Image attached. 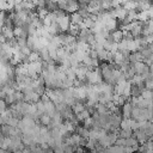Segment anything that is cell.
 Returning <instances> with one entry per match:
<instances>
[{
	"instance_id": "cell-14",
	"label": "cell",
	"mask_w": 153,
	"mask_h": 153,
	"mask_svg": "<svg viewBox=\"0 0 153 153\" xmlns=\"http://www.w3.org/2000/svg\"><path fill=\"white\" fill-rule=\"evenodd\" d=\"M152 4L148 3V1H139L138 3V10L139 12H142V11H148L151 9Z\"/></svg>"
},
{
	"instance_id": "cell-19",
	"label": "cell",
	"mask_w": 153,
	"mask_h": 153,
	"mask_svg": "<svg viewBox=\"0 0 153 153\" xmlns=\"http://www.w3.org/2000/svg\"><path fill=\"white\" fill-rule=\"evenodd\" d=\"M140 112H141V109H140V108H138V107L133 108V110H132V119L135 120V121H138V119H139V116H140Z\"/></svg>"
},
{
	"instance_id": "cell-20",
	"label": "cell",
	"mask_w": 153,
	"mask_h": 153,
	"mask_svg": "<svg viewBox=\"0 0 153 153\" xmlns=\"http://www.w3.org/2000/svg\"><path fill=\"white\" fill-rule=\"evenodd\" d=\"M97 145H98V141H97V140L89 139V141H87V145H86V148H87V149H91V151H93L96 147H97Z\"/></svg>"
},
{
	"instance_id": "cell-31",
	"label": "cell",
	"mask_w": 153,
	"mask_h": 153,
	"mask_svg": "<svg viewBox=\"0 0 153 153\" xmlns=\"http://www.w3.org/2000/svg\"><path fill=\"white\" fill-rule=\"evenodd\" d=\"M140 53H141V54L144 55V57H145L146 60H147V59H149V57H151L152 55H153V54H152V51H151V50H149L148 48H146V49H142V50H141Z\"/></svg>"
},
{
	"instance_id": "cell-28",
	"label": "cell",
	"mask_w": 153,
	"mask_h": 153,
	"mask_svg": "<svg viewBox=\"0 0 153 153\" xmlns=\"http://www.w3.org/2000/svg\"><path fill=\"white\" fill-rule=\"evenodd\" d=\"M135 145H140L139 141L137 140V138H134V137H133V138H130V139L127 140V146H128V147H134Z\"/></svg>"
},
{
	"instance_id": "cell-7",
	"label": "cell",
	"mask_w": 153,
	"mask_h": 153,
	"mask_svg": "<svg viewBox=\"0 0 153 153\" xmlns=\"http://www.w3.org/2000/svg\"><path fill=\"white\" fill-rule=\"evenodd\" d=\"M117 26H119V23L116 19H109V21L105 23V28L109 32H114L117 30Z\"/></svg>"
},
{
	"instance_id": "cell-3",
	"label": "cell",
	"mask_w": 153,
	"mask_h": 153,
	"mask_svg": "<svg viewBox=\"0 0 153 153\" xmlns=\"http://www.w3.org/2000/svg\"><path fill=\"white\" fill-rule=\"evenodd\" d=\"M79 10H80V4L79 3L72 1V0H67V9H66L67 13L73 14V13L79 12Z\"/></svg>"
},
{
	"instance_id": "cell-5",
	"label": "cell",
	"mask_w": 153,
	"mask_h": 153,
	"mask_svg": "<svg viewBox=\"0 0 153 153\" xmlns=\"http://www.w3.org/2000/svg\"><path fill=\"white\" fill-rule=\"evenodd\" d=\"M132 110H133V105L130 104V102H127V103L122 107V119H123V120H129V119H132Z\"/></svg>"
},
{
	"instance_id": "cell-15",
	"label": "cell",
	"mask_w": 153,
	"mask_h": 153,
	"mask_svg": "<svg viewBox=\"0 0 153 153\" xmlns=\"http://www.w3.org/2000/svg\"><path fill=\"white\" fill-rule=\"evenodd\" d=\"M69 35L74 36V37H78L79 34H80V28L79 25H75V24H71V28H69V31H68Z\"/></svg>"
},
{
	"instance_id": "cell-36",
	"label": "cell",
	"mask_w": 153,
	"mask_h": 153,
	"mask_svg": "<svg viewBox=\"0 0 153 153\" xmlns=\"http://www.w3.org/2000/svg\"><path fill=\"white\" fill-rule=\"evenodd\" d=\"M89 55L91 56V59H98V53L94 49H91V50L89 51Z\"/></svg>"
},
{
	"instance_id": "cell-37",
	"label": "cell",
	"mask_w": 153,
	"mask_h": 153,
	"mask_svg": "<svg viewBox=\"0 0 153 153\" xmlns=\"http://www.w3.org/2000/svg\"><path fill=\"white\" fill-rule=\"evenodd\" d=\"M124 151H126V153H134V149H133V147H126L124 148Z\"/></svg>"
},
{
	"instance_id": "cell-1",
	"label": "cell",
	"mask_w": 153,
	"mask_h": 153,
	"mask_svg": "<svg viewBox=\"0 0 153 153\" xmlns=\"http://www.w3.org/2000/svg\"><path fill=\"white\" fill-rule=\"evenodd\" d=\"M99 67H101V71H102V75H103L104 82L112 85V86L116 85V82H115L114 76H112V69L109 67V64H102Z\"/></svg>"
},
{
	"instance_id": "cell-12",
	"label": "cell",
	"mask_w": 153,
	"mask_h": 153,
	"mask_svg": "<svg viewBox=\"0 0 153 153\" xmlns=\"http://www.w3.org/2000/svg\"><path fill=\"white\" fill-rule=\"evenodd\" d=\"M1 34L5 35V37L7 38V41L13 40V38H14V34H13V29H12V28L3 26V28H1Z\"/></svg>"
},
{
	"instance_id": "cell-21",
	"label": "cell",
	"mask_w": 153,
	"mask_h": 153,
	"mask_svg": "<svg viewBox=\"0 0 153 153\" xmlns=\"http://www.w3.org/2000/svg\"><path fill=\"white\" fill-rule=\"evenodd\" d=\"M84 24H85V26H86L89 30H91L92 28H94V25H96V22H93L92 19L89 17V18H85V19H84Z\"/></svg>"
},
{
	"instance_id": "cell-26",
	"label": "cell",
	"mask_w": 153,
	"mask_h": 153,
	"mask_svg": "<svg viewBox=\"0 0 153 153\" xmlns=\"http://www.w3.org/2000/svg\"><path fill=\"white\" fill-rule=\"evenodd\" d=\"M108 55H109V51H107L105 49H103V50H101L98 53V59L103 60V61H107L108 60Z\"/></svg>"
},
{
	"instance_id": "cell-30",
	"label": "cell",
	"mask_w": 153,
	"mask_h": 153,
	"mask_svg": "<svg viewBox=\"0 0 153 153\" xmlns=\"http://www.w3.org/2000/svg\"><path fill=\"white\" fill-rule=\"evenodd\" d=\"M66 75H67V78H68V79H71V80H73V82L76 79V74H75V73H74L71 68H69V69H67Z\"/></svg>"
},
{
	"instance_id": "cell-33",
	"label": "cell",
	"mask_w": 153,
	"mask_h": 153,
	"mask_svg": "<svg viewBox=\"0 0 153 153\" xmlns=\"http://www.w3.org/2000/svg\"><path fill=\"white\" fill-rule=\"evenodd\" d=\"M83 64H84L85 66H87V67H91V64H92V59H91V56H90L89 54H87V55L85 56V59H84Z\"/></svg>"
},
{
	"instance_id": "cell-32",
	"label": "cell",
	"mask_w": 153,
	"mask_h": 153,
	"mask_svg": "<svg viewBox=\"0 0 153 153\" xmlns=\"http://www.w3.org/2000/svg\"><path fill=\"white\" fill-rule=\"evenodd\" d=\"M115 145L120 146V147H127V140H126V139H122V138H119Z\"/></svg>"
},
{
	"instance_id": "cell-11",
	"label": "cell",
	"mask_w": 153,
	"mask_h": 153,
	"mask_svg": "<svg viewBox=\"0 0 153 153\" xmlns=\"http://www.w3.org/2000/svg\"><path fill=\"white\" fill-rule=\"evenodd\" d=\"M75 133H78L83 139H87V140L90 139V130L86 129L84 126H82V127H76V132H75Z\"/></svg>"
},
{
	"instance_id": "cell-35",
	"label": "cell",
	"mask_w": 153,
	"mask_h": 153,
	"mask_svg": "<svg viewBox=\"0 0 153 153\" xmlns=\"http://www.w3.org/2000/svg\"><path fill=\"white\" fill-rule=\"evenodd\" d=\"M21 51H22V53H23L25 56H30V54L32 53V50H31V49H30L28 46H26V47H23V48H21Z\"/></svg>"
},
{
	"instance_id": "cell-38",
	"label": "cell",
	"mask_w": 153,
	"mask_h": 153,
	"mask_svg": "<svg viewBox=\"0 0 153 153\" xmlns=\"http://www.w3.org/2000/svg\"><path fill=\"white\" fill-rule=\"evenodd\" d=\"M149 73L153 75V65H151V66H149Z\"/></svg>"
},
{
	"instance_id": "cell-4",
	"label": "cell",
	"mask_w": 153,
	"mask_h": 153,
	"mask_svg": "<svg viewBox=\"0 0 153 153\" xmlns=\"http://www.w3.org/2000/svg\"><path fill=\"white\" fill-rule=\"evenodd\" d=\"M133 137L137 138V140L139 141L140 145H144V144H146V142L148 141L147 134H146L144 130H141V129H139V130H137V132H134V133H133Z\"/></svg>"
},
{
	"instance_id": "cell-16",
	"label": "cell",
	"mask_w": 153,
	"mask_h": 153,
	"mask_svg": "<svg viewBox=\"0 0 153 153\" xmlns=\"http://www.w3.org/2000/svg\"><path fill=\"white\" fill-rule=\"evenodd\" d=\"M40 122L42 123V126H46V127H49L50 123H51V117L49 116L48 114H43L41 119H40Z\"/></svg>"
},
{
	"instance_id": "cell-18",
	"label": "cell",
	"mask_w": 153,
	"mask_h": 153,
	"mask_svg": "<svg viewBox=\"0 0 153 153\" xmlns=\"http://www.w3.org/2000/svg\"><path fill=\"white\" fill-rule=\"evenodd\" d=\"M133 130H120V138H122V139H126V140H128V139H130V138H133Z\"/></svg>"
},
{
	"instance_id": "cell-34",
	"label": "cell",
	"mask_w": 153,
	"mask_h": 153,
	"mask_svg": "<svg viewBox=\"0 0 153 153\" xmlns=\"http://www.w3.org/2000/svg\"><path fill=\"white\" fill-rule=\"evenodd\" d=\"M7 109H9V108H7L6 102H5L4 99H1V102H0V111H1V114L6 112V110H7Z\"/></svg>"
},
{
	"instance_id": "cell-22",
	"label": "cell",
	"mask_w": 153,
	"mask_h": 153,
	"mask_svg": "<svg viewBox=\"0 0 153 153\" xmlns=\"http://www.w3.org/2000/svg\"><path fill=\"white\" fill-rule=\"evenodd\" d=\"M23 32H24L23 28H21V26H13V34H14V37H16V38L22 37Z\"/></svg>"
},
{
	"instance_id": "cell-13",
	"label": "cell",
	"mask_w": 153,
	"mask_h": 153,
	"mask_svg": "<svg viewBox=\"0 0 153 153\" xmlns=\"http://www.w3.org/2000/svg\"><path fill=\"white\" fill-rule=\"evenodd\" d=\"M92 116V115L90 114V111L86 109V110H84L82 114H78V115H76V120H78L79 122H84L85 120H87L89 117H91Z\"/></svg>"
},
{
	"instance_id": "cell-24",
	"label": "cell",
	"mask_w": 153,
	"mask_h": 153,
	"mask_svg": "<svg viewBox=\"0 0 153 153\" xmlns=\"http://www.w3.org/2000/svg\"><path fill=\"white\" fill-rule=\"evenodd\" d=\"M120 129H122V130H132V129H130L129 120H122L121 126H120Z\"/></svg>"
},
{
	"instance_id": "cell-43",
	"label": "cell",
	"mask_w": 153,
	"mask_h": 153,
	"mask_svg": "<svg viewBox=\"0 0 153 153\" xmlns=\"http://www.w3.org/2000/svg\"><path fill=\"white\" fill-rule=\"evenodd\" d=\"M152 99H153V96H152Z\"/></svg>"
},
{
	"instance_id": "cell-29",
	"label": "cell",
	"mask_w": 153,
	"mask_h": 153,
	"mask_svg": "<svg viewBox=\"0 0 153 153\" xmlns=\"http://www.w3.org/2000/svg\"><path fill=\"white\" fill-rule=\"evenodd\" d=\"M4 101L6 102L7 105H12V104L16 103V98H14V96H13V94H11V96H6V98H5Z\"/></svg>"
},
{
	"instance_id": "cell-25",
	"label": "cell",
	"mask_w": 153,
	"mask_h": 153,
	"mask_svg": "<svg viewBox=\"0 0 153 153\" xmlns=\"http://www.w3.org/2000/svg\"><path fill=\"white\" fill-rule=\"evenodd\" d=\"M152 96H153V91L147 90V89L141 93V97H142L144 99H152Z\"/></svg>"
},
{
	"instance_id": "cell-42",
	"label": "cell",
	"mask_w": 153,
	"mask_h": 153,
	"mask_svg": "<svg viewBox=\"0 0 153 153\" xmlns=\"http://www.w3.org/2000/svg\"><path fill=\"white\" fill-rule=\"evenodd\" d=\"M151 151H152V153H153V148H152V149H151Z\"/></svg>"
},
{
	"instance_id": "cell-2",
	"label": "cell",
	"mask_w": 153,
	"mask_h": 153,
	"mask_svg": "<svg viewBox=\"0 0 153 153\" xmlns=\"http://www.w3.org/2000/svg\"><path fill=\"white\" fill-rule=\"evenodd\" d=\"M57 24H59L60 26V30H61V34H65V32H68L69 31V28H71V17L67 14L66 17L64 18H60V19H57Z\"/></svg>"
},
{
	"instance_id": "cell-27",
	"label": "cell",
	"mask_w": 153,
	"mask_h": 153,
	"mask_svg": "<svg viewBox=\"0 0 153 153\" xmlns=\"http://www.w3.org/2000/svg\"><path fill=\"white\" fill-rule=\"evenodd\" d=\"M36 107H37V110L40 111L42 115L46 114V105H44V103H43L42 101H40L38 103H36Z\"/></svg>"
},
{
	"instance_id": "cell-10",
	"label": "cell",
	"mask_w": 153,
	"mask_h": 153,
	"mask_svg": "<svg viewBox=\"0 0 153 153\" xmlns=\"http://www.w3.org/2000/svg\"><path fill=\"white\" fill-rule=\"evenodd\" d=\"M111 36H112V38H114L115 43H120V42L123 40V38H124V32H123L122 30H116V31L111 32Z\"/></svg>"
},
{
	"instance_id": "cell-17",
	"label": "cell",
	"mask_w": 153,
	"mask_h": 153,
	"mask_svg": "<svg viewBox=\"0 0 153 153\" xmlns=\"http://www.w3.org/2000/svg\"><path fill=\"white\" fill-rule=\"evenodd\" d=\"M146 64L145 62H135L134 64V67H135V71H137V74H142L144 73V71H145V68H146Z\"/></svg>"
},
{
	"instance_id": "cell-23",
	"label": "cell",
	"mask_w": 153,
	"mask_h": 153,
	"mask_svg": "<svg viewBox=\"0 0 153 153\" xmlns=\"http://www.w3.org/2000/svg\"><path fill=\"white\" fill-rule=\"evenodd\" d=\"M101 7H102V10H104V11H110V10L112 9L111 1H108V0H105V1H101Z\"/></svg>"
},
{
	"instance_id": "cell-8",
	"label": "cell",
	"mask_w": 153,
	"mask_h": 153,
	"mask_svg": "<svg viewBox=\"0 0 153 153\" xmlns=\"http://www.w3.org/2000/svg\"><path fill=\"white\" fill-rule=\"evenodd\" d=\"M72 110L75 115L78 114H82L84 110H86V103H82V102H76L73 107H72Z\"/></svg>"
},
{
	"instance_id": "cell-9",
	"label": "cell",
	"mask_w": 153,
	"mask_h": 153,
	"mask_svg": "<svg viewBox=\"0 0 153 153\" xmlns=\"http://www.w3.org/2000/svg\"><path fill=\"white\" fill-rule=\"evenodd\" d=\"M71 17V22L72 24H75V25H80L83 22H84V18L79 14V12H76V13H73V14H69Z\"/></svg>"
},
{
	"instance_id": "cell-40",
	"label": "cell",
	"mask_w": 153,
	"mask_h": 153,
	"mask_svg": "<svg viewBox=\"0 0 153 153\" xmlns=\"http://www.w3.org/2000/svg\"><path fill=\"white\" fill-rule=\"evenodd\" d=\"M14 153H23V152H22V151H16Z\"/></svg>"
},
{
	"instance_id": "cell-39",
	"label": "cell",
	"mask_w": 153,
	"mask_h": 153,
	"mask_svg": "<svg viewBox=\"0 0 153 153\" xmlns=\"http://www.w3.org/2000/svg\"><path fill=\"white\" fill-rule=\"evenodd\" d=\"M151 90L153 91V80H152V83H151Z\"/></svg>"
},
{
	"instance_id": "cell-41",
	"label": "cell",
	"mask_w": 153,
	"mask_h": 153,
	"mask_svg": "<svg viewBox=\"0 0 153 153\" xmlns=\"http://www.w3.org/2000/svg\"><path fill=\"white\" fill-rule=\"evenodd\" d=\"M149 122H151V123H152V124H153V117H152V120H151V121H149Z\"/></svg>"
},
{
	"instance_id": "cell-6",
	"label": "cell",
	"mask_w": 153,
	"mask_h": 153,
	"mask_svg": "<svg viewBox=\"0 0 153 153\" xmlns=\"http://www.w3.org/2000/svg\"><path fill=\"white\" fill-rule=\"evenodd\" d=\"M115 11H116V18L120 19L121 22H123L127 18V16H128V10H126L123 6H120L117 9H115Z\"/></svg>"
}]
</instances>
